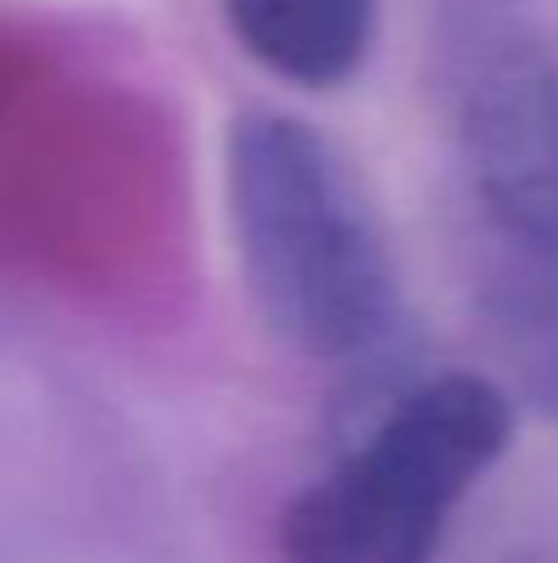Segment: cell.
<instances>
[{"label":"cell","mask_w":558,"mask_h":563,"mask_svg":"<svg viewBox=\"0 0 558 563\" xmlns=\"http://www.w3.org/2000/svg\"><path fill=\"white\" fill-rule=\"evenodd\" d=\"M227 208L253 301L287 346L342 361L386 336L395 307L386 243L312 124L277 109L233 119Z\"/></svg>","instance_id":"obj_1"},{"label":"cell","mask_w":558,"mask_h":563,"mask_svg":"<svg viewBox=\"0 0 558 563\" xmlns=\"http://www.w3.org/2000/svg\"><path fill=\"white\" fill-rule=\"evenodd\" d=\"M514 410L494 380L415 386L326 479L292 499L282 549L306 563H421L445 519L504 455Z\"/></svg>","instance_id":"obj_2"},{"label":"cell","mask_w":558,"mask_h":563,"mask_svg":"<svg viewBox=\"0 0 558 563\" xmlns=\"http://www.w3.org/2000/svg\"><path fill=\"white\" fill-rule=\"evenodd\" d=\"M460 129L504 243L558 263V59L534 40L494 45L465 85Z\"/></svg>","instance_id":"obj_3"},{"label":"cell","mask_w":558,"mask_h":563,"mask_svg":"<svg viewBox=\"0 0 558 563\" xmlns=\"http://www.w3.org/2000/svg\"><path fill=\"white\" fill-rule=\"evenodd\" d=\"M223 10L257 65L306 89L351 79L376 30V0H223Z\"/></svg>","instance_id":"obj_4"},{"label":"cell","mask_w":558,"mask_h":563,"mask_svg":"<svg viewBox=\"0 0 558 563\" xmlns=\"http://www.w3.org/2000/svg\"><path fill=\"white\" fill-rule=\"evenodd\" d=\"M520 267L494 291V327L514 371L549 410H558V263L514 253Z\"/></svg>","instance_id":"obj_5"}]
</instances>
